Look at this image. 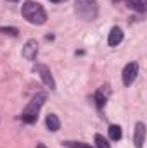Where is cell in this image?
<instances>
[{
    "label": "cell",
    "mask_w": 147,
    "mask_h": 148,
    "mask_svg": "<svg viewBox=\"0 0 147 148\" xmlns=\"http://www.w3.org/2000/svg\"><path fill=\"white\" fill-rule=\"evenodd\" d=\"M21 14H23V17H24L28 23L37 24V26L45 24V21H47V12H45V9H43L38 2H33V0H28V2L23 3Z\"/></svg>",
    "instance_id": "6da1fadb"
},
{
    "label": "cell",
    "mask_w": 147,
    "mask_h": 148,
    "mask_svg": "<svg viewBox=\"0 0 147 148\" xmlns=\"http://www.w3.org/2000/svg\"><path fill=\"white\" fill-rule=\"evenodd\" d=\"M45 100H47V95H45V93H37V95L31 98V102L26 105V109L23 110V114H21V119H23L24 122H28V124L37 122L38 112H40V109L43 107Z\"/></svg>",
    "instance_id": "7a4b0ae2"
},
{
    "label": "cell",
    "mask_w": 147,
    "mask_h": 148,
    "mask_svg": "<svg viewBox=\"0 0 147 148\" xmlns=\"http://www.w3.org/2000/svg\"><path fill=\"white\" fill-rule=\"evenodd\" d=\"M74 10L81 19L94 21L99 14V3L97 0H74Z\"/></svg>",
    "instance_id": "3957f363"
},
{
    "label": "cell",
    "mask_w": 147,
    "mask_h": 148,
    "mask_svg": "<svg viewBox=\"0 0 147 148\" xmlns=\"http://www.w3.org/2000/svg\"><path fill=\"white\" fill-rule=\"evenodd\" d=\"M137 74H139V64H137V62L126 64L125 69H123V83H125L126 86H130V84L135 81Z\"/></svg>",
    "instance_id": "277c9868"
},
{
    "label": "cell",
    "mask_w": 147,
    "mask_h": 148,
    "mask_svg": "<svg viewBox=\"0 0 147 148\" xmlns=\"http://www.w3.org/2000/svg\"><path fill=\"white\" fill-rule=\"evenodd\" d=\"M38 74H40V77H42V81L50 88V90H54L55 88V81H54V77H52V73H50V69L47 67V66H43V64H38L37 69H35Z\"/></svg>",
    "instance_id": "5b68a950"
},
{
    "label": "cell",
    "mask_w": 147,
    "mask_h": 148,
    "mask_svg": "<svg viewBox=\"0 0 147 148\" xmlns=\"http://www.w3.org/2000/svg\"><path fill=\"white\" fill-rule=\"evenodd\" d=\"M37 53H38V43L37 40H28L23 47V57L26 60H35L37 59Z\"/></svg>",
    "instance_id": "8992f818"
},
{
    "label": "cell",
    "mask_w": 147,
    "mask_h": 148,
    "mask_svg": "<svg viewBox=\"0 0 147 148\" xmlns=\"http://www.w3.org/2000/svg\"><path fill=\"white\" fill-rule=\"evenodd\" d=\"M144 138H146V126H144V122H137L135 131H133V143L137 148L144 147Z\"/></svg>",
    "instance_id": "52a82bcc"
},
{
    "label": "cell",
    "mask_w": 147,
    "mask_h": 148,
    "mask_svg": "<svg viewBox=\"0 0 147 148\" xmlns=\"http://www.w3.org/2000/svg\"><path fill=\"white\" fill-rule=\"evenodd\" d=\"M121 41H123V31H121V28L114 26V28L111 29V33H109L107 43H109V47H116V45H119Z\"/></svg>",
    "instance_id": "ba28073f"
},
{
    "label": "cell",
    "mask_w": 147,
    "mask_h": 148,
    "mask_svg": "<svg viewBox=\"0 0 147 148\" xmlns=\"http://www.w3.org/2000/svg\"><path fill=\"white\" fill-rule=\"evenodd\" d=\"M45 124H47V127L50 131H59V127H61V121L57 119L55 114H49L47 119H45Z\"/></svg>",
    "instance_id": "9c48e42d"
},
{
    "label": "cell",
    "mask_w": 147,
    "mask_h": 148,
    "mask_svg": "<svg viewBox=\"0 0 147 148\" xmlns=\"http://www.w3.org/2000/svg\"><path fill=\"white\" fill-rule=\"evenodd\" d=\"M126 3H128L130 9L139 10V12H146V9H147V2L146 0H128Z\"/></svg>",
    "instance_id": "30bf717a"
},
{
    "label": "cell",
    "mask_w": 147,
    "mask_h": 148,
    "mask_svg": "<svg viewBox=\"0 0 147 148\" xmlns=\"http://www.w3.org/2000/svg\"><path fill=\"white\" fill-rule=\"evenodd\" d=\"M121 136H123L121 127H119V126H111L109 127V138L111 140H112V141H119Z\"/></svg>",
    "instance_id": "8fae6325"
},
{
    "label": "cell",
    "mask_w": 147,
    "mask_h": 148,
    "mask_svg": "<svg viewBox=\"0 0 147 148\" xmlns=\"http://www.w3.org/2000/svg\"><path fill=\"white\" fill-rule=\"evenodd\" d=\"M95 147L97 148H111L107 140L102 136V134H95Z\"/></svg>",
    "instance_id": "7c38bea8"
},
{
    "label": "cell",
    "mask_w": 147,
    "mask_h": 148,
    "mask_svg": "<svg viewBox=\"0 0 147 148\" xmlns=\"http://www.w3.org/2000/svg\"><path fill=\"white\" fill-rule=\"evenodd\" d=\"M64 147L68 148H92L87 143H81V141H64Z\"/></svg>",
    "instance_id": "4fadbf2b"
},
{
    "label": "cell",
    "mask_w": 147,
    "mask_h": 148,
    "mask_svg": "<svg viewBox=\"0 0 147 148\" xmlns=\"http://www.w3.org/2000/svg\"><path fill=\"white\" fill-rule=\"evenodd\" d=\"M95 102H97V107H99V109H102V107H104L106 97L102 95V91H95Z\"/></svg>",
    "instance_id": "5bb4252c"
},
{
    "label": "cell",
    "mask_w": 147,
    "mask_h": 148,
    "mask_svg": "<svg viewBox=\"0 0 147 148\" xmlns=\"http://www.w3.org/2000/svg\"><path fill=\"white\" fill-rule=\"evenodd\" d=\"M0 33L10 35V36H17V29L16 28H0Z\"/></svg>",
    "instance_id": "9a60e30c"
},
{
    "label": "cell",
    "mask_w": 147,
    "mask_h": 148,
    "mask_svg": "<svg viewBox=\"0 0 147 148\" xmlns=\"http://www.w3.org/2000/svg\"><path fill=\"white\" fill-rule=\"evenodd\" d=\"M37 148H47V147H45L43 143H38V145H37Z\"/></svg>",
    "instance_id": "2e32d148"
},
{
    "label": "cell",
    "mask_w": 147,
    "mask_h": 148,
    "mask_svg": "<svg viewBox=\"0 0 147 148\" xmlns=\"http://www.w3.org/2000/svg\"><path fill=\"white\" fill-rule=\"evenodd\" d=\"M52 2H62V0H52Z\"/></svg>",
    "instance_id": "e0dca14e"
},
{
    "label": "cell",
    "mask_w": 147,
    "mask_h": 148,
    "mask_svg": "<svg viewBox=\"0 0 147 148\" xmlns=\"http://www.w3.org/2000/svg\"><path fill=\"white\" fill-rule=\"evenodd\" d=\"M112 2H114V3H118V2H119V0H112Z\"/></svg>",
    "instance_id": "ac0fdd59"
},
{
    "label": "cell",
    "mask_w": 147,
    "mask_h": 148,
    "mask_svg": "<svg viewBox=\"0 0 147 148\" xmlns=\"http://www.w3.org/2000/svg\"><path fill=\"white\" fill-rule=\"evenodd\" d=\"M10 2H17V0H10Z\"/></svg>",
    "instance_id": "d6986e66"
}]
</instances>
